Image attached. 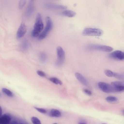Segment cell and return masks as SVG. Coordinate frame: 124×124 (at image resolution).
Returning <instances> with one entry per match:
<instances>
[{
  "mask_svg": "<svg viewBox=\"0 0 124 124\" xmlns=\"http://www.w3.org/2000/svg\"><path fill=\"white\" fill-rule=\"evenodd\" d=\"M44 27L42 17L41 14L38 13L37 15L35 22L33 30L31 33V35L33 37L39 36L42 30Z\"/></svg>",
  "mask_w": 124,
  "mask_h": 124,
  "instance_id": "1",
  "label": "cell"
},
{
  "mask_svg": "<svg viewBox=\"0 0 124 124\" xmlns=\"http://www.w3.org/2000/svg\"><path fill=\"white\" fill-rule=\"evenodd\" d=\"M46 26L44 30L40 33L38 36V39L40 40L44 39L47 36L52 27V22L50 17L49 16L46 17Z\"/></svg>",
  "mask_w": 124,
  "mask_h": 124,
  "instance_id": "2",
  "label": "cell"
},
{
  "mask_svg": "<svg viewBox=\"0 0 124 124\" xmlns=\"http://www.w3.org/2000/svg\"><path fill=\"white\" fill-rule=\"evenodd\" d=\"M103 34L102 31L100 29L90 28L85 29L82 32V35L84 36H100Z\"/></svg>",
  "mask_w": 124,
  "mask_h": 124,
  "instance_id": "3",
  "label": "cell"
},
{
  "mask_svg": "<svg viewBox=\"0 0 124 124\" xmlns=\"http://www.w3.org/2000/svg\"><path fill=\"white\" fill-rule=\"evenodd\" d=\"M57 59L56 62V65L60 66L64 62L65 53L63 48L60 46L57 47L56 48Z\"/></svg>",
  "mask_w": 124,
  "mask_h": 124,
  "instance_id": "4",
  "label": "cell"
},
{
  "mask_svg": "<svg viewBox=\"0 0 124 124\" xmlns=\"http://www.w3.org/2000/svg\"><path fill=\"white\" fill-rule=\"evenodd\" d=\"M88 47L89 49H91L106 52H110L113 50V48L111 47L103 45L93 44L89 45Z\"/></svg>",
  "mask_w": 124,
  "mask_h": 124,
  "instance_id": "5",
  "label": "cell"
},
{
  "mask_svg": "<svg viewBox=\"0 0 124 124\" xmlns=\"http://www.w3.org/2000/svg\"><path fill=\"white\" fill-rule=\"evenodd\" d=\"M99 88L102 91L106 93L113 92L111 85L103 82H99L98 83Z\"/></svg>",
  "mask_w": 124,
  "mask_h": 124,
  "instance_id": "6",
  "label": "cell"
},
{
  "mask_svg": "<svg viewBox=\"0 0 124 124\" xmlns=\"http://www.w3.org/2000/svg\"><path fill=\"white\" fill-rule=\"evenodd\" d=\"M112 88L113 92H120L124 91V84L119 81H114L111 83V85Z\"/></svg>",
  "mask_w": 124,
  "mask_h": 124,
  "instance_id": "7",
  "label": "cell"
},
{
  "mask_svg": "<svg viewBox=\"0 0 124 124\" xmlns=\"http://www.w3.org/2000/svg\"><path fill=\"white\" fill-rule=\"evenodd\" d=\"M108 56L111 58L119 60H123L124 59V52L119 50L115 51L110 53Z\"/></svg>",
  "mask_w": 124,
  "mask_h": 124,
  "instance_id": "8",
  "label": "cell"
},
{
  "mask_svg": "<svg viewBox=\"0 0 124 124\" xmlns=\"http://www.w3.org/2000/svg\"><path fill=\"white\" fill-rule=\"evenodd\" d=\"M27 28L25 24L23 22L20 24L16 33V37L18 39L23 37L26 31Z\"/></svg>",
  "mask_w": 124,
  "mask_h": 124,
  "instance_id": "9",
  "label": "cell"
},
{
  "mask_svg": "<svg viewBox=\"0 0 124 124\" xmlns=\"http://www.w3.org/2000/svg\"><path fill=\"white\" fill-rule=\"evenodd\" d=\"M46 7L49 9H65L67 7L65 6L51 2H46L45 4Z\"/></svg>",
  "mask_w": 124,
  "mask_h": 124,
  "instance_id": "10",
  "label": "cell"
},
{
  "mask_svg": "<svg viewBox=\"0 0 124 124\" xmlns=\"http://www.w3.org/2000/svg\"><path fill=\"white\" fill-rule=\"evenodd\" d=\"M34 9V1L31 0L29 1L25 11L26 16L28 17L31 15Z\"/></svg>",
  "mask_w": 124,
  "mask_h": 124,
  "instance_id": "11",
  "label": "cell"
},
{
  "mask_svg": "<svg viewBox=\"0 0 124 124\" xmlns=\"http://www.w3.org/2000/svg\"><path fill=\"white\" fill-rule=\"evenodd\" d=\"M11 120V116L5 114L0 116V124H9Z\"/></svg>",
  "mask_w": 124,
  "mask_h": 124,
  "instance_id": "12",
  "label": "cell"
},
{
  "mask_svg": "<svg viewBox=\"0 0 124 124\" xmlns=\"http://www.w3.org/2000/svg\"><path fill=\"white\" fill-rule=\"evenodd\" d=\"M75 76L77 80L82 84L85 85H87L88 83L87 80L81 74L77 72L75 73Z\"/></svg>",
  "mask_w": 124,
  "mask_h": 124,
  "instance_id": "13",
  "label": "cell"
},
{
  "mask_svg": "<svg viewBox=\"0 0 124 124\" xmlns=\"http://www.w3.org/2000/svg\"><path fill=\"white\" fill-rule=\"evenodd\" d=\"M49 115L51 117H59L61 115L60 111L55 109H52L49 113Z\"/></svg>",
  "mask_w": 124,
  "mask_h": 124,
  "instance_id": "14",
  "label": "cell"
},
{
  "mask_svg": "<svg viewBox=\"0 0 124 124\" xmlns=\"http://www.w3.org/2000/svg\"><path fill=\"white\" fill-rule=\"evenodd\" d=\"M61 14L63 15L69 17H72L76 15V13L74 11L69 10H66L62 11Z\"/></svg>",
  "mask_w": 124,
  "mask_h": 124,
  "instance_id": "15",
  "label": "cell"
},
{
  "mask_svg": "<svg viewBox=\"0 0 124 124\" xmlns=\"http://www.w3.org/2000/svg\"><path fill=\"white\" fill-rule=\"evenodd\" d=\"M22 49L24 50H28L29 47V44L28 41L26 39H24L22 42L21 44Z\"/></svg>",
  "mask_w": 124,
  "mask_h": 124,
  "instance_id": "16",
  "label": "cell"
},
{
  "mask_svg": "<svg viewBox=\"0 0 124 124\" xmlns=\"http://www.w3.org/2000/svg\"><path fill=\"white\" fill-rule=\"evenodd\" d=\"M2 91L4 93L9 97H13L14 96L13 93L10 90L6 88H2Z\"/></svg>",
  "mask_w": 124,
  "mask_h": 124,
  "instance_id": "17",
  "label": "cell"
},
{
  "mask_svg": "<svg viewBox=\"0 0 124 124\" xmlns=\"http://www.w3.org/2000/svg\"><path fill=\"white\" fill-rule=\"evenodd\" d=\"M50 81L53 83L56 84L62 85V82L58 78L55 77H52L49 79Z\"/></svg>",
  "mask_w": 124,
  "mask_h": 124,
  "instance_id": "18",
  "label": "cell"
},
{
  "mask_svg": "<svg viewBox=\"0 0 124 124\" xmlns=\"http://www.w3.org/2000/svg\"><path fill=\"white\" fill-rule=\"evenodd\" d=\"M39 58L42 62H45L46 59V55L45 53L43 52L40 53L39 55Z\"/></svg>",
  "mask_w": 124,
  "mask_h": 124,
  "instance_id": "19",
  "label": "cell"
},
{
  "mask_svg": "<svg viewBox=\"0 0 124 124\" xmlns=\"http://www.w3.org/2000/svg\"><path fill=\"white\" fill-rule=\"evenodd\" d=\"M106 100L109 102H113L117 101L118 100V99L116 97L109 96L106 97Z\"/></svg>",
  "mask_w": 124,
  "mask_h": 124,
  "instance_id": "20",
  "label": "cell"
},
{
  "mask_svg": "<svg viewBox=\"0 0 124 124\" xmlns=\"http://www.w3.org/2000/svg\"><path fill=\"white\" fill-rule=\"evenodd\" d=\"M31 120L33 124H41L40 120L36 117H32L31 118Z\"/></svg>",
  "mask_w": 124,
  "mask_h": 124,
  "instance_id": "21",
  "label": "cell"
},
{
  "mask_svg": "<svg viewBox=\"0 0 124 124\" xmlns=\"http://www.w3.org/2000/svg\"><path fill=\"white\" fill-rule=\"evenodd\" d=\"M105 75L109 77H112L113 76L114 72L109 70H106L104 71Z\"/></svg>",
  "mask_w": 124,
  "mask_h": 124,
  "instance_id": "22",
  "label": "cell"
},
{
  "mask_svg": "<svg viewBox=\"0 0 124 124\" xmlns=\"http://www.w3.org/2000/svg\"><path fill=\"white\" fill-rule=\"evenodd\" d=\"M113 77L118 79H122L124 78V76L122 74L114 72Z\"/></svg>",
  "mask_w": 124,
  "mask_h": 124,
  "instance_id": "23",
  "label": "cell"
},
{
  "mask_svg": "<svg viewBox=\"0 0 124 124\" xmlns=\"http://www.w3.org/2000/svg\"><path fill=\"white\" fill-rule=\"evenodd\" d=\"M26 2V1L25 0H20L19 3V7L21 8L24 6Z\"/></svg>",
  "mask_w": 124,
  "mask_h": 124,
  "instance_id": "24",
  "label": "cell"
},
{
  "mask_svg": "<svg viewBox=\"0 0 124 124\" xmlns=\"http://www.w3.org/2000/svg\"><path fill=\"white\" fill-rule=\"evenodd\" d=\"M34 108L37 111L42 113H45L47 112L46 111V109L43 108H38L36 107H34Z\"/></svg>",
  "mask_w": 124,
  "mask_h": 124,
  "instance_id": "25",
  "label": "cell"
},
{
  "mask_svg": "<svg viewBox=\"0 0 124 124\" xmlns=\"http://www.w3.org/2000/svg\"><path fill=\"white\" fill-rule=\"evenodd\" d=\"M37 73L38 75L41 77H45L46 76V74L44 72L41 70H37Z\"/></svg>",
  "mask_w": 124,
  "mask_h": 124,
  "instance_id": "26",
  "label": "cell"
},
{
  "mask_svg": "<svg viewBox=\"0 0 124 124\" xmlns=\"http://www.w3.org/2000/svg\"><path fill=\"white\" fill-rule=\"evenodd\" d=\"M83 91L85 93L88 95H91L92 94V92L87 89H84L83 90Z\"/></svg>",
  "mask_w": 124,
  "mask_h": 124,
  "instance_id": "27",
  "label": "cell"
},
{
  "mask_svg": "<svg viewBox=\"0 0 124 124\" xmlns=\"http://www.w3.org/2000/svg\"><path fill=\"white\" fill-rule=\"evenodd\" d=\"M2 113V110L0 106V116H1Z\"/></svg>",
  "mask_w": 124,
  "mask_h": 124,
  "instance_id": "28",
  "label": "cell"
},
{
  "mask_svg": "<svg viewBox=\"0 0 124 124\" xmlns=\"http://www.w3.org/2000/svg\"><path fill=\"white\" fill-rule=\"evenodd\" d=\"M16 123L17 122H16L15 121H13L10 124H16Z\"/></svg>",
  "mask_w": 124,
  "mask_h": 124,
  "instance_id": "29",
  "label": "cell"
},
{
  "mask_svg": "<svg viewBox=\"0 0 124 124\" xmlns=\"http://www.w3.org/2000/svg\"><path fill=\"white\" fill-rule=\"evenodd\" d=\"M79 124H85L84 123H79Z\"/></svg>",
  "mask_w": 124,
  "mask_h": 124,
  "instance_id": "30",
  "label": "cell"
},
{
  "mask_svg": "<svg viewBox=\"0 0 124 124\" xmlns=\"http://www.w3.org/2000/svg\"><path fill=\"white\" fill-rule=\"evenodd\" d=\"M1 96V93L0 92V97Z\"/></svg>",
  "mask_w": 124,
  "mask_h": 124,
  "instance_id": "31",
  "label": "cell"
},
{
  "mask_svg": "<svg viewBox=\"0 0 124 124\" xmlns=\"http://www.w3.org/2000/svg\"><path fill=\"white\" fill-rule=\"evenodd\" d=\"M106 124V123H102V124Z\"/></svg>",
  "mask_w": 124,
  "mask_h": 124,
  "instance_id": "32",
  "label": "cell"
},
{
  "mask_svg": "<svg viewBox=\"0 0 124 124\" xmlns=\"http://www.w3.org/2000/svg\"><path fill=\"white\" fill-rule=\"evenodd\" d=\"M16 124H17V123Z\"/></svg>",
  "mask_w": 124,
  "mask_h": 124,
  "instance_id": "33",
  "label": "cell"
},
{
  "mask_svg": "<svg viewBox=\"0 0 124 124\" xmlns=\"http://www.w3.org/2000/svg\"><path fill=\"white\" fill-rule=\"evenodd\" d=\"M56 124V123H54V124Z\"/></svg>",
  "mask_w": 124,
  "mask_h": 124,
  "instance_id": "34",
  "label": "cell"
}]
</instances>
